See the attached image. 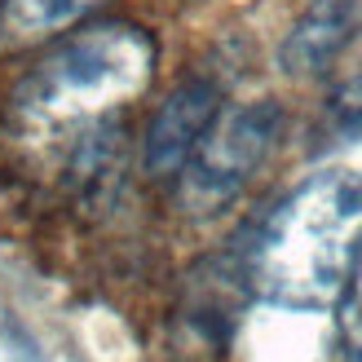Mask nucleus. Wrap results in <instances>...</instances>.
Listing matches in <instances>:
<instances>
[{
  "label": "nucleus",
  "instance_id": "obj_6",
  "mask_svg": "<svg viewBox=\"0 0 362 362\" xmlns=\"http://www.w3.org/2000/svg\"><path fill=\"white\" fill-rule=\"evenodd\" d=\"M98 5L102 0H5L0 5V45L23 49L35 40H49V35H62Z\"/></svg>",
  "mask_w": 362,
  "mask_h": 362
},
{
  "label": "nucleus",
  "instance_id": "obj_8",
  "mask_svg": "<svg viewBox=\"0 0 362 362\" xmlns=\"http://www.w3.org/2000/svg\"><path fill=\"white\" fill-rule=\"evenodd\" d=\"M340 327H345V362H362V247L340 296Z\"/></svg>",
  "mask_w": 362,
  "mask_h": 362
},
{
  "label": "nucleus",
  "instance_id": "obj_2",
  "mask_svg": "<svg viewBox=\"0 0 362 362\" xmlns=\"http://www.w3.org/2000/svg\"><path fill=\"white\" fill-rule=\"evenodd\" d=\"M155 76V40L133 23H98L49 53L18 88L27 124H71L137 98Z\"/></svg>",
  "mask_w": 362,
  "mask_h": 362
},
{
  "label": "nucleus",
  "instance_id": "obj_7",
  "mask_svg": "<svg viewBox=\"0 0 362 362\" xmlns=\"http://www.w3.org/2000/svg\"><path fill=\"white\" fill-rule=\"evenodd\" d=\"M327 133L336 141H354L362 137V76L345 80L327 98Z\"/></svg>",
  "mask_w": 362,
  "mask_h": 362
},
{
  "label": "nucleus",
  "instance_id": "obj_5",
  "mask_svg": "<svg viewBox=\"0 0 362 362\" xmlns=\"http://www.w3.org/2000/svg\"><path fill=\"white\" fill-rule=\"evenodd\" d=\"M362 27V0H310L279 49L287 76H318L327 71Z\"/></svg>",
  "mask_w": 362,
  "mask_h": 362
},
{
  "label": "nucleus",
  "instance_id": "obj_4",
  "mask_svg": "<svg viewBox=\"0 0 362 362\" xmlns=\"http://www.w3.org/2000/svg\"><path fill=\"white\" fill-rule=\"evenodd\" d=\"M216 115H221V88L212 80H186L181 88H173L146 129V173H181V164L190 159Z\"/></svg>",
  "mask_w": 362,
  "mask_h": 362
},
{
  "label": "nucleus",
  "instance_id": "obj_3",
  "mask_svg": "<svg viewBox=\"0 0 362 362\" xmlns=\"http://www.w3.org/2000/svg\"><path fill=\"white\" fill-rule=\"evenodd\" d=\"M283 133L279 102H247L216 115L212 129L199 137V146L181 164V204L190 212H216L247 186V177L265 164Z\"/></svg>",
  "mask_w": 362,
  "mask_h": 362
},
{
  "label": "nucleus",
  "instance_id": "obj_1",
  "mask_svg": "<svg viewBox=\"0 0 362 362\" xmlns=\"http://www.w3.org/2000/svg\"><path fill=\"white\" fill-rule=\"evenodd\" d=\"M362 247V173L322 168L283 194L243 247L252 292L283 310H332Z\"/></svg>",
  "mask_w": 362,
  "mask_h": 362
}]
</instances>
